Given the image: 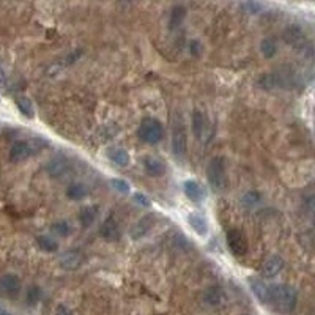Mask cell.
<instances>
[{
    "label": "cell",
    "mask_w": 315,
    "mask_h": 315,
    "mask_svg": "<svg viewBox=\"0 0 315 315\" xmlns=\"http://www.w3.org/2000/svg\"><path fill=\"white\" fill-rule=\"evenodd\" d=\"M262 202V195H260V192H257V191H247L244 195H243V204L247 207V208H252V207H255L257 204H260Z\"/></svg>",
    "instance_id": "f1b7e54d"
},
{
    "label": "cell",
    "mask_w": 315,
    "mask_h": 315,
    "mask_svg": "<svg viewBox=\"0 0 315 315\" xmlns=\"http://www.w3.org/2000/svg\"><path fill=\"white\" fill-rule=\"evenodd\" d=\"M137 134L147 144H158L164 136V129H162V125L156 119L148 117L140 122Z\"/></svg>",
    "instance_id": "3957f363"
},
{
    "label": "cell",
    "mask_w": 315,
    "mask_h": 315,
    "mask_svg": "<svg viewBox=\"0 0 315 315\" xmlns=\"http://www.w3.org/2000/svg\"><path fill=\"white\" fill-rule=\"evenodd\" d=\"M16 107L24 115L25 119H33L35 117V109H33V103L27 96H18L16 98Z\"/></svg>",
    "instance_id": "603a6c76"
},
{
    "label": "cell",
    "mask_w": 315,
    "mask_h": 315,
    "mask_svg": "<svg viewBox=\"0 0 315 315\" xmlns=\"http://www.w3.org/2000/svg\"><path fill=\"white\" fill-rule=\"evenodd\" d=\"M188 224L191 225V228L195 232L198 237L205 238L208 235L210 227H208V221H207V218L204 216V214H201V213H189L188 214Z\"/></svg>",
    "instance_id": "8fae6325"
},
{
    "label": "cell",
    "mask_w": 315,
    "mask_h": 315,
    "mask_svg": "<svg viewBox=\"0 0 315 315\" xmlns=\"http://www.w3.org/2000/svg\"><path fill=\"white\" fill-rule=\"evenodd\" d=\"M41 296H43V292L38 285H30L25 292V301L28 306H35L40 303Z\"/></svg>",
    "instance_id": "4316f807"
},
{
    "label": "cell",
    "mask_w": 315,
    "mask_h": 315,
    "mask_svg": "<svg viewBox=\"0 0 315 315\" xmlns=\"http://www.w3.org/2000/svg\"><path fill=\"white\" fill-rule=\"evenodd\" d=\"M186 18V8L185 7H175L170 13V21H169V27L170 28H177L181 25V22Z\"/></svg>",
    "instance_id": "484cf974"
},
{
    "label": "cell",
    "mask_w": 315,
    "mask_h": 315,
    "mask_svg": "<svg viewBox=\"0 0 315 315\" xmlns=\"http://www.w3.org/2000/svg\"><path fill=\"white\" fill-rule=\"evenodd\" d=\"M51 232L54 235L57 237H68L70 235V232H71V227L70 224L66 222V221H55L52 225H51Z\"/></svg>",
    "instance_id": "83f0119b"
},
{
    "label": "cell",
    "mask_w": 315,
    "mask_h": 315,
    "mask_svg": "<svg viewBox=\"0 0 315 315\" xmlns=\"http://www.w3.org/2000/svg\"><path fill=\"white\" fill-rule=\"evenodd\" d=\"M202 43L198 41V40H192L191 43H189V54L192 55V57H201V54H202Z\"/></svg>",
    "instance_id": "d6a6232c"
},
{
    "label": "cell",
    "mask_w": 315,
    "mask_h": 315,
    "mask_svg": "<svg viewBox=\"0 0 315 315\" xmlns=\"http://www.w3.org/2000/svg\"><path fill=\"white\" fill-rule=\"evenodd\" d=\"M153 224H155V218L152 216V214H145V216H142L134 225L131 227V230H129L131 238L132 240H140V238L147 237L148 232L152 230Z\"/></svg>",
    "instance_id": "52a82bcc"
},
{
    "label": "cell",
    "mask_w": 315,
    "mask_h": 315,
    "mask_svg": "<svg viewBox=\"0 0 315 315\" xmlns=\"http://www.w3.org/2000/svg\"><path fill=\"white\" fill-rule=\"evenodd\" d=\"M249 285L257 300L263 304H271V296H270V287L263 282L259 277H249Z\"/></svg>",
    "instance_id": "30bf717a"
},
{
    "label": "cell",
    "mask_w": 315,
    "mask_h": 315,
    "mask_svg": "<svg viewBox=\"0 0 315 315\" xmlns=\"http://www.w3.org/2000/svg\"><path fill=\"white\" fill-rule=\"evenodd\" d=\"M172 152L177 158H185L188 152V134L186 128L181 120H175L172 129Z\"/></svg>",
    "instance_id": "277c9868"
},
{
    "label": "cell",
    "mask_w": 315,
    "mask_h": 315,
    "mask_svg": "<svg viewBox=\"0 0 315 315\" xmlns=\"http://www.w3.org/2000/svg\"><path fill=\"white\" fill-rule=\"evenodd\" d=\"M82 262H84V257L79 251H66L62 254L60 257V267L63 270H68V271H73V270H77Z\"/></svg>",
    "instance_id": "9a60e30c"
},
{
    "label": "cell",
    "mask_w": 315,
    "mask_h": 315,
    "mask_svg": "<svg viewBox=\"0 0 315 315\" xmlns=\"http://www.w3.org/2000/svg\"><path fill=\"white\" fill-rule=\"evenodd\" d=\"M225 240H227V246H228L230 252L234 255L240 257L247 252V241L238 228H230L225 235Z\"/></svg>",
    "instance_id": "5b68a950"
},
{
    "label": "cell",
    "mask_w": 315,
    "mask_h": 315,
    "mask_svg": "<svg viewBox=\"0 0 315 315\" xmlns=\"http://www.w3.org/2000/svg\"><path fill=\"white\" fill-rule=\"evenodd\" d=\"M107 158L113 164H117L119 167H128L129 162H131L129 153L126 150H123V148H109V150H107Z\"/></svg>",
    "instance_id": "d6986e66"
},
{
    "label": "cell",
    "mask_w": 315,
    "mask_h": 315,
    "mask_svg": "<svg viewBox=\"0 0 315 315\" xmlns=\"http://www.w3.org/2000/svg\"><path fill=\"white\" fill-rule=\"evenodd\" d=\"M191 128H192V132H194V136L197 139H201L204 134H205V131H207V117H205V113L202 110H198L195 109L192 112V117H191Z\"/></svg>",
    "instance_id": "e0dca14e"
},
{
    "label": "cell",
    "mask_w": 315,
    "mask_h": 315,
    "mask_svg": "<svg viewBox=\"0 0 315 315\" xmlns=\"http://www.w3.org/2000/svg\"><path fill=\"white\" fill-rule=\"evenodd\" d=\"M98 218V207L95 205H89L80 208L79 211V222L82 224V227H90Z\"/></svg>",
    "instance_id": "44dd1931"
},
{
    "label": "cell",
    "mask_w": 315,
    "mask_h": 315,
    "mask_svg": "<svg viewBox=\"0 0 315 315\" xmlns=\"http://www.w3.org/2000/svg\"><path fill=\"white\" fill-rule=\"evenodd\" d=\"M70 169H71L70 159H66L63 156L54 158L46 164V172H47L49 177H52V178H59V177L65 175L66 172H70Z\"/></svg>",
    "instance_id": "ba28073f"
},
{
    "label": "cell",
    "mask_w": 315,
    "mask_h": 315,
    "mask_svg": "<svg viewBox=\"0 0 315 315\" xmlns=\"http://www.w3.org/2000/svg\"><path fill=\"white\" fill-rule=\"evenodd\" d=\"M259 85L262 87V89H273V87H276L277 85V79H276V76L274 74H263L260 79H259Z\"/></svg>",
    "instance_id": "4dcf8cb0"
},
{
    "label": "cell",
    "mask_w": 315,
    "mask_h": 315,
    "mask_svg": "<svg viewBox=\"0 0 315 315\" xmlns=\"http://www.w3.org/2000/svg\"><path fill=\"white\" fill-rule=\"evenodd\" d=\"M270 296L271 303L277 307L279 312L290 313L298 303V293L293 287L287 284H277L270 287Z\"/></svg>",
    "instance_id": "6da1fadb"
},
{
    "label": "cell",
    "mask_w": 315,
    "mask_h": 315,
    "mask_svg": "<svg viewBox=\"0 0 315 315\" xmlns=\"http://www.w3.org/2000/svg\"><path fill=\"white\" fill-rule=\"evenodd\" d=\"M284 40H285L289 44L295 46V47H304V43H306L304 33H303V30L298 27V25H290V27L285 28V32H284Z\"/></svg>",
    "instance_id": "2e32d148"
},
{
    "label": "cell",
    "mask_w": 315,
    "mask_h": 315,
    "mask_svg": "<svg viewBox=\"0 0 315 315\" xmlns=\"http://www.w3.org/2000/svg\"><path fill=\"white\" fill-rule=\"evenodd\" d=\"M99 235H101L106 241H117L122 235L117 221H115L113 218H107L101 224V227H99Z\"/></svg>",
    "instance_id": "7c38bea8"
},
{
    "label": "cell",
    "mask_w": 315,
    "mask_h": 315,
    "mask_svg": "<svg viewBox=\"0 0 315 315\" xmlns=\"http://www.w3.org/2000/svg\"><path fill=\"white\" fill-rule=\"evenodd\" d=\"M33 155V150H32V145L25 140H18L14 142L11 150H10V159L13 162H21V161H25L28 159L30 156Z\"/></svg>",
    "instance_id": "9c48e42d"
},
{
    "label": "cell",
    "mask_w": 315,
    "mask_h": 315,
    "mask_svg": "<svg viewBox=\"0 0 315 315\" xmlns=\"http://www.w3.org/2000/svg\"><path fill=\"white\" fill-rule=\"evenodd\" d=\"M204 300L207 304L210 306H221L225 301V293L222 292V289L219 287H210L205 293H204Z\"/></svg>",
    "instance_id": "ffe728a7"
},
{
    "label": "cell",
    "mask_w": 315,
    "mask_h": 315,
    "mask_svg": "<svg viewBox=\"0 0 315 315\" xmlns=\"http://www.w3.org/2000/svg\"><path fill=\"white\" fill-rule=\"evenodd\" d=\"M5 87H7V74L2 66H0V90H4Z\"/></svg>",
    "instance_id": "836d02e7"
},
{
    "label": "cell",
    "mask_w": 315,
    "mask_h": 315,
    "mask_svg": "<svg viewBox=\"0 0 315 315\" xmlns=\"http://www.w3.org/2000/svg\"><path fill=\"white\" fill-rule=\"evenodd\" d=\"M260 51L265 59H273L277 52V44L273 38H265L260 43Z\"/></svg>",
    "instance_id": "d4e9b609"
},
{
    "label": "cell",
    "mask_w": 315,
    "mask_h": 315,
    "mask_svg": "<svg viewBox=\"0 0 315 315\" xmlns=\"http://www.w3.org/2000/svg\"><path fill=\"white\" fill-rule=\"evenodd\" d=\"M87 194H89L87 186L84 183H80V181H77V183H71L68 188H66V197L71 198V201H82Z\"/></svg>",
    "instance_id": "7402d4cb"
},
{
    "label": "cell",
    "mask_w": 315,
    "mask_h": 315,
    "mask_svg": "<svg viewBox=\"0 0 315 315\" xmlns=\"http://www.w3.org/2000/svg\"><path fill=\"white\" fill-rule=\"evenodd\" d=\"M110 185L115 191H119L120 194H128L129 192V183L123 178H112Z\"/></svg>",
    "instance_id": "f546056e"
},
{
    "label": "cell",
    "mask_w": 315,
    "mask_h": 315,
    "mask_svg": "<svg viewBox=\"0 0 315 315\" xmlns=\"http://www.w3.org/2000/svg\"><path fill=\"white\" fill-rule=\"evenodd\" d=\"M0 315H10V313H7V312H0Z\"/></svg>",
    "instance_id": "d590c367"
},
{
    "label": "cell",
    "mask_w": 315,
    "mask_h": 315,
    "mask_svg": "<svg viewBox=\"0 0 315 315\" xmlns=\"http://www.w3.org/2000/svg\"><path fill=\"white\" fill-rule=\"evenodd\" d=\"M284 259L280 255H271L267 262H265L263 268H262V273L267 279H273L276 277L280 271L284 270Z\"/></svg>",
    "instance_id": "4fadbf2b"
},
{
    "label": "cell",
    "mask_w": 315,
    "mask_h": 315,
    "mask_svg": "<svg viewBox=\"0 0 315 315\" xmlns=\"http://www.w3.org/2000/svg\"><path fill=\"white\" fill-rule=\"evenodd\" d=\"M207 178H208V183H210L213 191L224 192L227 189L228 178H227V172H225V161H224V158L216 156V158H213L208 162Z\"/></svg>",
    "instance_id": "7a4b0ae2"
},
{
    "label": "cell",
    "mask_w": 315,
    "mask_h": 315,
    "mask_svg": "<svg viewBox=\"0 0 315 315\" xmlns=\"http://www.w3.org/2000/svg\"><path fill=\"white\" fill-rule=\"evenodd\" d=\"M183 192L185 195L189 198L191 202L194 204H198L202 202L205 198V192H204V188L198 185V181L195 180H186L183 183Z\"/></svg>",
    "instance_id": "5bb4252c"
},
{
    "label": "cell",
    "mask_w": 315,
    "mask_h": 315,
    "mask_svg": "<svg viewBox=\"0 0 315 315\" xmlns=\"http://www.w3.org/2000/svg\"><path fill=\"white\" fill-rule=\"evenodd\" d=\"M21 289H22L21 279L16 274H4L0 277V293L13 298L21 293Z\"/></svg>",
    "instance_id": "8992f818"
},
{
    "label": "cell",
    "mask_w": 315,
    "mask_h": 315,
    "mask_svg": "<svg viewBox=\"0 0 315 315\" xmlns=\"http://www.w3.org/2000/svg\"><path fill=\"white\" fill-rule=\"evenodd\" d=\"M55 315H73V313H71V310L66 307V306L60 304V306L57 307V310H55Z\"/></svg>",
    "instance_id": "e575fe53"
},
{
    "label": "cell",
    "mask_w": 315,
    "mask_h": 315,
    "mask_svg": "<svg viewBox=\"0 0 315 315\" xmlns=\"http://www.w3.org/2000/svg\"><path fill=\"white\" fill-rule=\"evenodd\" d=\"M144 169L150 177H162L165 174V165L153 156H147L144 159Z\"/></svg>",
    "instance_id": "ac0fdd59"
},
{
    "label": "cell",
    "mask_w": 315,
    "mask_h": 315,
    "mask_svg": "<svg viewBox=\"0 0 315 315\" xmlns=\"http://www.w3.org/2000/svg\"><path fill=\"white\" fill-rule=\"evenodd\" d=\"M134 202L137 204V205H140V207H144V208H150L152 207V202H150V198H148L145 194H142V192H136L134 194Z\"/></svg>",
    "instance_id": "1f68e13d"
},
{
    "label": "cell",
    "mask_w": 315,
    "mask_h": 315,
    "mask_svg": "<svg viewBox=\"0 0 315 315\" xmlns=\"http://www.w3.org/2000/svg\"><path fill=\"white\" fill-rule=\"evenodd\" d=\"M37 246L43 252H57L59 251V243L49 235H40L37 238Z\"/></svg>",
    "instance_id": "cb8c5ba5"
}]
</instances>
